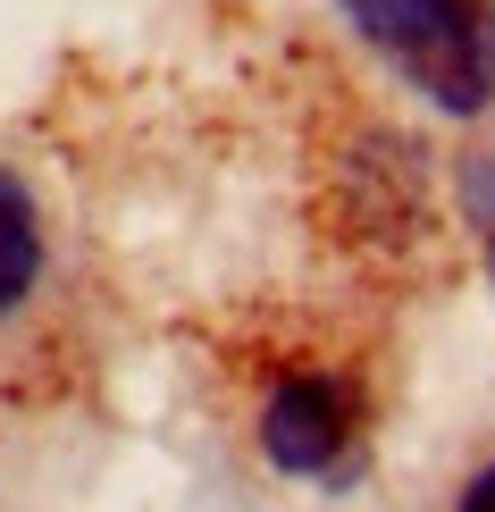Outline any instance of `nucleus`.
<instances>
[{"label": "nucleus", "mask_w": 495, "mask_h": 512, "mask_svg": "<svg viewBox=\"0 0 495 512\" xmlns=\"http://www.w3.org/2000/svg\"><path fill=\"white\" fill-rule=\"evenodd\" d=\"M353 437H361L353 387L328 378V370L277 378L269 403H261V454H269L286 479H336L344 462H353Z\"/></svg>", "instance_id": "nucleus-2"}, {"label": "nucleus", "mask_w": 495, "mask_h": 512, "mask_svg": "<svg viewBox=\"0 0 495 512\" xmlns=\"http://www.w3.org/2000/svg\"><path fill=\"white\" fill-rule=\"evenodd\" d=\"M361 34L420 84L437 110H487L495 93V17L479 0H353Z\"/></svg>", "instance_id": "nucleus-1"}, {"label": "nucleus", "mask_w": 495, "mask_h": 512, "mask_svg": "<svg viewBox=\"0 0 495 512\" xmlns=\"http://www.w3.org/2000/svg\"><path fill=\"white\" fill-rule=\"evenodd\" d=\"M454 512H495V462H487V471H470V479H462Z\"/></svg>", "instance_id": "nucleus-4"}, {"label": "nucleus", "mask_w": 495, "mask_h": 512, "mask_svg": "<svg viewBox=\"0 0 495 512\" xmlns=\"http://www.w3.org/2000/svg\"><path fill=\"white\" fill-rule=\"evenodd\" d=\"M42 286V210L34 194L0 168V319H9L26 294Z\"/></svg>", "instance_id": "nucleus-3"}]
</instances>
